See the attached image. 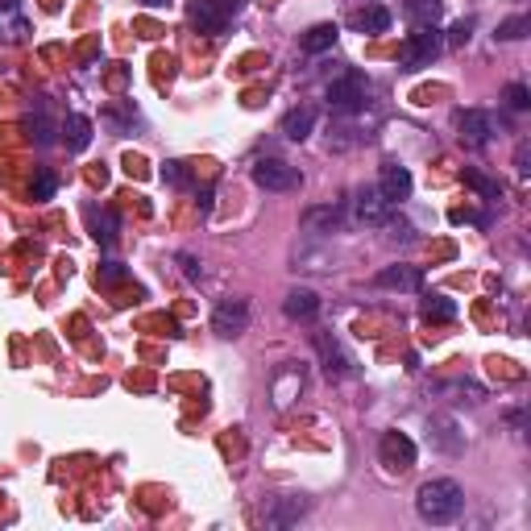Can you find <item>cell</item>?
<instances>
[{"label":"cell","instance_id":"cell-1","mask_svg":"<svg viewBox=\"0 0 531 531\" xmlns=\"http://www.w3.org/2000/svg\"><path fill=\"white\" fill-rule=\"evenodd\" d=\"M415 511H420L423 523L445 527V523H453L461 511H465V490H461L453 478H432V482L420 486V494H415Z\"/></svg>","mask_w":531,"mask_h":531},{"label":"cell","instance_id":"cell-2","mask_svg":"<svg viewBox=\"0 0 531 531\" xmlns=\"http://www.w3.org/2000/svg\"><path fill=\"white\" fill-rule=\"evenodd\" d=\"M245 9V0H192L187 4V21L200 29V34L216 37L233 25V17Z\"/></svg>","mask_w":531,"mask_h":531},{"label":"cell","instance_id":"cell-3","mask_svg":"<svg viewBox=\"0 0 531 531\" xmlns=\"http://www.w3.org/2000/svg\"><path fill=\"white\" fill-rule=\"evenodd\" d=\"M440 46H445V37H440V29H436V25H428V29H415V34H407V37H403V46H398V67H403V71L432 67V59L440 54Z\"/></svg>","mask_w":531,"mask_h":531},{"label":"cell","instance_id":"cell-4","mask_svg":"<svg viewBox=\"0 0 531 531\" xmlns=\"http://www.w3.org/2000/svg\"><path fill=\"white\" fill-rule=\"evenodd\" d=\"M370 104V79L362 71H349L328 84V109L332 112H362Z\"/></svg>","mask_w":531,"mask_h":531},{"label":"cell","instance_id":"cell-5","mask_svg":"<svg viewBox=\"0 0 531 531\" xmlns=\"http://www.w3.org/2000/svg\"><path fill=\"white\" fill-rule=\"evenodd\" d=\"M254 183L262 187V192H299L303 175L290 162H282V158H262V162H254Z\"/></svg>","mask_w":531,"mask_h":531},{"label":"cell","instance_id":"cell-6","mask_svg":"<svg viewBox=\"0 0 531 531\" xmlns=\"http://www.w3.org/2000/svg\"><path fill=\"white\" fill-rule=\"evenodd\" d=\"M312 345H315V353H320V365H324L328 378H353L357 374V362L345 353V345H340L332 332H315Z\"/></svg>","mask_w":531,"mask_h":531},{"label":"cell","instance_id":"cell-7","mask_svg":"<svg viewBox=\"0 0 531 531\" xmlns=\"http://www.w3.org/2000/svg\"><path fill=\"white\" fill-rule=\"evenodd\" d=\"M378 457H382V465L387 470H395V473H403V470H411L415 465V440L411 436H403V432H382V440H378Z\"/></svg>","mask_w":531,"mask_h":531},{"label":"cell","instance_id":"cell-8","mask_svg":"<svg viewBox=\"0 0 531 531\" xmlns=\"http://www.w3.org/2000/svg\"><path fill=\"white\" fill-rule=\"evenodd\" d=\"M245 328H249V303L245 299L216 303V312H212V332H220L225 340H233V337H241Z\"/></svg>","mask_w":531,"mask_h":531},{"label":"cell","instance_id":"cell-9","mask_svg":"<svg viewBox=\"0 0 531 531\" xmlns=\"http://www.w3.org/2000/svg\"><path fill=\"white\" fill-rule=\"evenodd\" d=\"M457 133L465 145H486L498 133V121L482 109H465V112H457Z\"/></svg>","mask_w":531,"mask_h":531},{"label":"cell","instance_id":"cell-10","mask_svg":"<svg viewBox=\"0 0 531 531\" xmlns=\"http://www.w3.org/2000/svg\"><path fill=\"white\" fill-rule=\"evenodd\" d=\"M353 220L357 225H387L390 220V204L382 200L378 187H362V192L353 195Z\"/></svg>","mask_w":531,"mask_h":531},{"label":"cell","instance_id":"cell-11","mask_svg":"<svg viewBox=\"0 0 531 531\" xmlns=\"http://www.w3.org/2000/svg\"><path fill=\"white\" fill-rule=\"evenodd\" d=\"M411 187H415V183H411V170H407V167L387 162V167L378 170V192H382V200H387L390 208L403 204V200L411 195Z\"/></svg>","mask_w":531,"mask_h":531},{"label":"cell","instance_id":"cell-12","mask_svg":"<svg viewBox=\"0 0 531 531\" xmlns=\"http://www.w3.org/2000/svg\"><path fill=\"white\" fill-rule=\"evenodd\" d=\"M25 133H29L37 145H54V142H59V121L50 117V100L46 96L34 100V112L25 117Z\"/></svg>","mask_w":531,"mask_h":531},{"label":"cell","instance_id":"cell-13","mask_svg":"<svg viewBox=\"0 0 531 531\" xmlns=\"http://www.w3.org/2000/svg\"><path fill=\"white\" fill-rule=\"evenodd\" d=\"M307 498H299V494H287V498H274L270 502V511H266V527H295V523L307 515Z\"/></svg>","mask_w":531,"mask_h":531},{"label":"cell","instance_id":"cell-14","mask_svg":"<svg viewBox=\"0 0 531 531\" xmlns=\"http://www.w3.org/2000/svg\"><path fill=\"white\" fill-rule=\"evenodd\" d=\"M29 37V17L21 0H0V42H25Z\"/></svg>","mask_w":531,"mask_h":531},{"label":"cell","instance_id":"cell-15","mask_svg":"<svg viewBox=\"0 0 531 531\" xmlns=\"http://www.w3.org/2000/svg\"><path fill=\"white\" fill-rule=\"evenodd\" d=\"M382 290H423V270L420 266H387L374 278Z\"/></svg>","mask_w":531,"mask_h":531},{"label":"cell","instance_id":"cell-16","mask_svg":"<svg viewBox=\"0 0 531 531\" xmlns=\"http://www.w3.org/2000/svg\"><path fill=\"white\" fill-rule=\"evenodd\" d=\"M282 312H287L290 320H315V315H320V295H315V290H307V287L287 290Z\"/></svg>","mask_w":531,"mask_h":531},{"label":"cell","instance_id":"cell-17","mask_svg":"<svg viewBox=\"0 0 531 531\" xmlns=\"http://www.w3.org/2000/svg\"><path fill=\"white\" fill-rule=\"evenodd\" d=\"M349 25L357 29V34H387V29H390V12L382 9V4H365V9H357L349 17Z\"/></svg>","mask_w":531,"mask_h":531},{"label":"cell","instance_id":"cell-18","mask_svg":"<svg viewBox=\"0 0 531 531\" xmlns=\"http://www.w3.org/2000/svg\"><path fill=\"white\" fill-rule=\"evenodd\" d=\"M87 229H92V237H96L100 245H112L117 233H121V220L112 216L109 208H87Z\"/></svg>","mask_w":531,"mask_h":531},{"label":"cell","instance_id":"cell-19","mask_svg":"<svg viewBox=\"0 0 531 531\" xmlns=\"http://www.w3.org/2000/svg\"><path fill=\"white\" fill-rule=\"evenodd\" d=\"M340 208L337 204H320V208H307L303 212V229L307 233H337L340 229Z\"/></svg>","mask_w":531,"mask_h":531},{"label":"cell","instance_id":"cell-20","mask_svg":"<svg viewBox=\"0 0 531 531\" xmlns=\"http://www.w3.org/2000/svg\"><path fill=\"white\" fill-rule=\"evenodd\" d=\"M59 133H62V142H67V150H87L92 145V121L87 117H67V121L59 125Z\"/></svg>","mask_w":531,"mask_h":531},{"label":"cell","instance_id":"cell-21","mask_svg":"<svg viewBox=\"0 0 531 531\" xmlns=\"http://www.w3.org/2000/svg\"><path fill=\"white\" fill-rule=\"evenodd\" d=\"M315 129V112L312 109H290L287 117H282V133H287L290 142H307Z\"/></svg>","mask_w":531,"mask_h":531},{"label":"cell","instance_id":"cell-22","mask_svg":"<svg viewBox=\"0 0 531 531\" xmlns=\"http://www.w3.org/2000/svg\"><path fill=\"white\" fill-rule=\"evenodd\" d=\"M403 12H407V21L415 25V29L440 25V0H407V4H403Z\"/></svg>","mask_w":531,"mask_h":531},{"label":"cell","instance_id":"cell-23","mask_svg":"<svg viewBox=\"0 0 531 531\" xmlns=\"http://www.w3.org/2000/svg\"><path fill=\"white\" fill-rule=\"evenodd\" d=\"M337 37H340V29L332 21H324V25H312L307 34H303V50L307 54H320V50H332L337 46Z\"/></svg>","mask_w":531,"mask_h":531},{"label":"cell","instance_id":"cell-24","mask_svg":"<svg viewBox=\"0 0 531 531\" xmlns=\"http://www.w3.org/2000/svg\"><path fill=\"white\" fill-rule=\"evenodd\" d=\"M420 312H423V320H453V315H457V303L445 299V295H423Z\"/></svg>","mask_w":531,"mask_h":531},{"label":"cell","instance_id":"cell-25","mask_svg":"<svg viewBox=\"0 0 531 531\" xmlns=\"http://www.w3.org/2000/svg\"><path fill=\"white\" fill-rule=\"evenodd\" d=\"M299 390H303V374H299V370H282V378L274 382V403H278V407H287Z\"/></svg>","mask_w":531,"mask_h":531},{"label":"cell","instance_id":"cell-26","mask_svg":"<svg viewBox=\"0 0 531 531\" xmlns=\"http://www.w3.org/2000/svg\"><path fill=\"white\" fill-rule=\"evenodd\" d=\"M54 192H59V175L42 167L34 175V187H29V195H34V200H54Z\"/></svg>","mask_w":531,"mask_h":531},{"label":"cell","instance_id":"cell-27","mask_svg":"<svg viewBox=\"0 0 531 531\" xmlns=\"http://www.w3.org/2000/svg\"><path fill=\"white\" fill-rule=\"evenodd\" d=\"M465 183H470L473 192H482V200H502V187L494 179H486L482 170H465Z\"/></svg>","mask_w":531,"mask_h":531},{"label":"cell","instance_id":"cell-28","mask_svg":"<svg viewBox=\"0 0 531 531\" xmlns=\"http://www.w3.org/2000/svg\"><path fill=\"white\" fill-rule=\"evenodd\" d=\"M162 179L170 187H192V170H187V162H162Z\"/></svg>","mask_w":531,"mask_h":531},{"label":"cell","instance_id":"cell-29","mask_svg":"<svg viewBox=\"0 0 531 531\" xmlns=\"http://www.w3.org/2000/svg\"><path fill=\"white\" fill-rule=\"evenodd\" d=\"M432 428H436V440H440L448 453H457V448H461V436H453V432H457V423H453V420H432Z\"/></svg>","mask_w":531,"mask_h":531},{"label":"cell","instance_id":"cell-30","mask_svg":"<svg viewBox=\"0 0 531 531\" xmlns=\"http://www.w3.org/2000/svg\"><path fill=\"white\" fill-rule=\"evenodd\" d=\"M527 29H531L527 17H511V21L498 25V37H502V42H519V37H527Z\"/></svg>","mask_w":531,"mask_h":531},{"label":"cell","instance_id":"cell-31","mask_svg":"<svg viewBox=\"0 0 531 531\" xmlns=\"http://www.w3.org/2000/svg\"><path fill=\"white\" fill-rule=\"evenodd\" d=\"M507 104H511V109H515V112L531 109V92H527V87H523V84H511V87H507Z\"/></svg>","mask_w":531,"mask_h":531},{"label":"cell","instance_id":"cell-32","mask_svg":"<svg viewBox=\"0 0 531 531\" xmlns=\"http://www.w3.org/2000/svg\"><path fill=\"white\" fill-rule=\"evenodd\" d=\"M470 29H473V21H457L453 34H448V46H465V42H470Z\"/></svg>","mask_w":531,"mask_h":531},{"label":"cell","instance_id":"cell-33","mask_svg":"<svg viewBox=\"0 0 531 531\" xmlns=\"http://www.w3.org/2000/svg\"><path fill=\"white\" fill-rule=\"evenodd\" d=\"M100 278H104V282H121V278H125V266H121V262H104V266H100Z\"/></svg>","mask_w":531,"mask_h":531},{"label":"cell","instance_id":"cell-34","mask_svg":"<svg viewBox=\"0 0 531 531\" xmlns=\"http://www.w3.org/2000/svg\"><path fill=\"white\" fill-rule=\"evenodd\" d=\"M179 266H183V274H187V278H200V274H204V266L195 262V254H179Z\"/></svg>","mask_w":531,"mask_h":531},{"label":"cell","instance_id":"cell-35","mask_svg":"<svg viewBox=\"0 0 531 531\" xmlns=\"http://www.w3.org/2000/svg\"><path fill=\"white\" fill-rule=\"evenodd\" d=\"M527 158H531V145L527 142H519V150H515V167L527 175Z\"/></svg>","mask_w":531,"mask_h":531},{"label":"cell","instance_id":"cell-36","mask_svg":"<svg viewBox=\"0 0 531 531\" xmlns=\"http://www.w3.org/2000/svg\"><path fill=\"white\" fill-rule=\"evenodd\" d=\"M142 4H150V9H154V4H167V0H142Z\"/></svg>","mask_w":531,"mask_h":531}]
</instances>
